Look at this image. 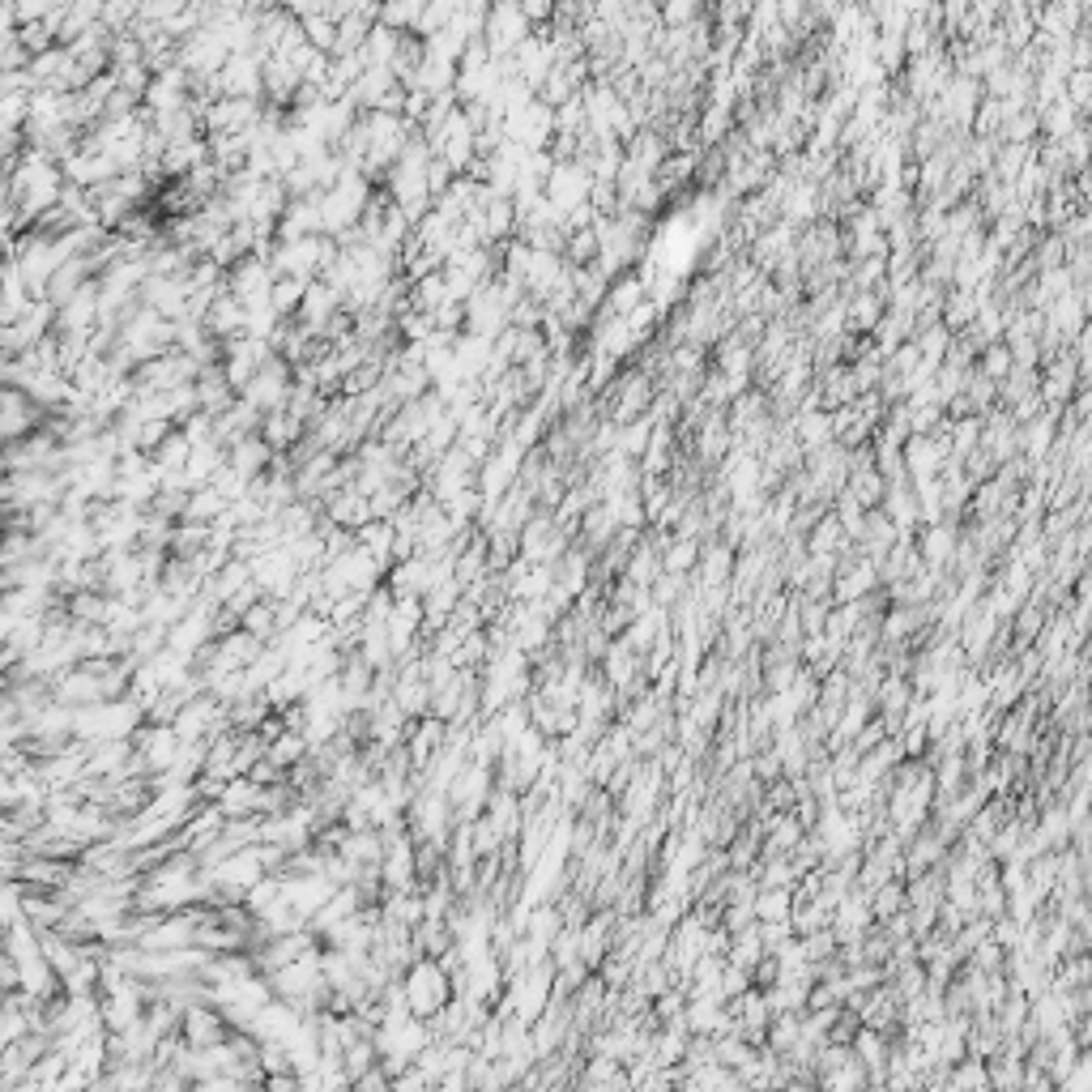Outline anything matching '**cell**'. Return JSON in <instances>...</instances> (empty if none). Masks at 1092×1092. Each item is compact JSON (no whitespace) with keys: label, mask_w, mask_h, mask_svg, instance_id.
<instances>
[{"label":"cell","mask_w":1092,"mask_h":1092,"mask_svg":"<svg viewBox=\"0 0 1092 1092\" xmlns=\"http://www.w3.org/2000/svg\"><path fill=\"white\" fill-rule=\"evenodd\" d=\"M355 538H359V547H364L375 564L393 568V547H397V525H393V521H371Z\"/></svg>","instance_id":"22"},{"label":"cell","mask_w":1092,"mask_h":1092,"mask_svg":"<svg viewBox=\"0 0 1092 1092\" xmlns=\"http://www.w3.org/2000/svg\"><path fill=\"white\" fill-rule=\"evenodd\" d=\"M308 287H312V282H304V278H274V291H270L274 312H278L282 321H295L299 308H304V299H308Z\"/></svg>","instance_id":"23"},{"label":"cell","mask_w":1092,"mask_h":1092,"mask_svg":"<svg viewBox=\"0 0 1092 1092\" xmlns=\"http://www.w3.org/2000/svg\"><path fill=\"white\" fill-rule=\"evenodd\" d=\"M371 193H375L371 180H364V175H342V184L329 188V193L321 197V214H325V235H329V240H338V235H347V231H355V227L364 222V210H367V201H371Z\"/></svg>","instance_id":"2"},{"label":"cell","mask_w":1092,"mask_h":1092,"mask_svg":"<svg viewBox=\"0 0 1092 1092\" xmlns=\"http://www.w3.org/2000/svg\"><path fill=\"white\" fill-rule=\"evenodd\" d=\"M56 321H60V308H51L47 299H39L17 325H4V359H17L26 351H34L39 342H47L56 334Z\"/></svg>","instance_id":"6"},{"label":"cell","mask_w":1092,"mask_h":1092,"mask_svg":"<svg viewBox=\"0 0 1092 1092\" xmlns=\"http://www.w3.org/2000/svg\"><path fill=\"white\" fill-rule=\"evenodd\" d=\"M240 628L244 632H252L257 641H265V645H274L278 636H282V628H278V602L274 598H265V602H257L244 619H240Z\"/></svg>","instance_id":"26"},{"label":"cell","mask_w":1092,"mask_h":1092,"mask_svg":"<svg viewBox=\"0 0 1092 1092\" xmlns=\"http://www.w3.org/2000/svg\"><path fill=\"white\" fill-rule=\"evenodd\" d=\"M325 517H329L338 529H351V534H359L364 525H371V521H375V512H371V499H367L364 491H355V487L338 491V495L325 504Z\"/></svg>","instance_id":"14"},{"label":"cell","mask_w":1092,"mask_h":1092,"mask_svg":"<svg viewBox=\"0 0 1092 1092\" xmlns=\"http://www.w3.org/2000/svg\"><path fill=\"white\" fill-rule=\"evenodd\" d=\"M312 755V742H308V734H299V729H282L274 742H270V759L278 764V768H299L304 759Z\"/></svg>","instance_id":"24"},{"label":"cell","mask_w":1092,"mask_h":1092,"mask_svg":"<svg viewBox=\"0 0 1092 1092\" xmlns=\"http://www.w3.org/2000/svg\"><path fill=\"white\" fill-rule=\"evenodd\" d=\"M197 401H201V414H210V418H222V414L240 401V393L231 388V380H227L222 364L205 367V371L197 375Z\"/></svg>","instance_id":"13"},{"label":"cell","mask_w":1092,"mask_h":1092,"mask_svg":"<svg viewBox=\"0 0 1092 1092\" xmlns=\"http://www.w3.org/2000/svg\"><path fill=\"white\" fill-rule=\"evenodd\" d=\"M86 1092H120V1085H116L111 1076H98V1080H94V1085H90Z\"/></svg>","instance_id":"33"},{"label":"cell","mask_w":1092,"mask_h":1092,"mask_svg":"<svg viewBox=\"0 0 1092 1092\" xmlns=\"http://www.w3.org/2000/svg\"><path fill=\"white\" fill-rule=\"evenodd\" d=\"M227 508H231V499L222 495V491H214V487H205V491H193V499H188V512H184V521H201V525H218L222 517H227Z\"/></svg>","instance_id":"25"},{"label":"cell","mask_w":1092,"mask_h":1092,"mask_svg":"<svg viewBox=\"0 0 1092 1092\" xmlns=\"http://www.w3.org/2000/svg\"><path fill=\"white\" fill-rule=\"evenodd\" d=\"M692 559H696V547H692V542H679V547L666 555L671 568H683V564H692Z\"/></svg>","instance_id":"32"},{"label":"cell","mask_w":1092,"mask_h":1092,"mask_svg":"<svg viewBox=\"0 0 1092 1092\" xmlns=\"http://www.w3.org/2000/svg\"><path fill=\"white\" fill-rule=\"evenodd\" d=\"M94 282V270H90V261L86 257H73V261H64L60 270H56V278L47 282V304L51 308H64L77 291H86Z\"/></svg>","instance_id":"15"},{"label":"cell","mask_w":1092,"mask_h":1092,"mask_svg":"<svg viewBox=\"0 0 1092 1092\" xmlns=\"http://www.w3.org/2000/svg\"><path fill=\"white\" fill-rule=\"evenodd\" d=\"M261 802H265V785H257V781H248V776H235V781L222 789V798H218V806H222L227 819H252V815H261Z\"/></svg>","instance_id":"18"},{"label":"cell","mask_w":1092,"mask_h":1092,"mask_svg":"<svg viewBox=\"0 0 1092 1092\" xmlns=\"http://www.w3.org/2000/svg\"><path fill=\"white\" fill-rule=\"evenodd\" d=\"M188 457H193V440L175 427V431L167 435V444L154 452V465H158L163 474H184V470H188Z\"/></svg>","instance_id":"28"},{"label":"cell","mask_w":1092,"mask_h":1092,"mask_svg":"<svg viewBox=\"0 0 1092 1092\" xmlns=\"http://www.w3.org/2000/svg\"><path fill=\"white\" fill-rule=\"evenodd\" d=\"M218 77H222V98L265 103V60L261 56H231Z\"/></svg>","instance_id":"10"},{"label":"cell","mask_w":1092,"mask_h":1092,"mask_svg":"<svg viewBox=\"0 0 1092 1092\" xmlns=\"http://www.w3.org/2000/svg\"><path fill=\"white\" fill-rule=\"evenodd\" d=\"M291 393H295V367L287 364L278 351L261 364L257 371V380L240 393L248 405H257L261 414H274V410H287V401H291Z\"/></svg>","instance_id":"3"},{"label":"cell","mask_w":1092,"mask_h":1092,"mask_svg":"<svg viewBox=\"0 0 1092 1092\" xmlns=\"http://www.w3.org/2000/svg\"><path fill=\"white\" fill-rule=\"evenodd\" d=\"M180 1037L193 1046V1050H218L235 1037L231 1020L222 1016V1008L214 1003H201V1008H188L184 1012V1025H180Z\"/></svg>","instance_id":"7"},{"label":"cell","mask_w":1092,"mask_h":1092,"mask_svg":"<svg viewBox=\"0 0 1092 1092\" xmlns=\"http://www.w3.org/2000/svg\"><path fill=\"white\" fill-rule=\"evenodd\" d=\"M274 448L261 440V435H248V440H240L235 448H227V461L248 478V482H257V478H265L270 474V465H274Z\"/></svg>","instance_id":"17"},{"label":"cell","mask_w":1092,"mask_h":1092,"mask_svg":"<svg viewBox=\"0 0 1092 1092\" xmlns=\"http://www.w3.org/2000/svg\"><path fill=\"white\" fill-rule=\"evenodd\" d=\"M265 1092H304V1076L291 1072V1076H265Z\"/></svg>","instance_id":"31"},{"label":"cell","mask_w":1092,"mask_h":1092,"mask_svg":"<svg viewBox=\"0 0 1092 1092\" xmlns=\"http://www.w3.org/2000/svg\"><path fill=\"white\" fill-rule=\"evenodd\" d=\"M422 0H393V4H380V26L397 30V34H414L418 21H422Z\"/></svg>","instance_id":"27"},{"label":"cell","mask_w":1092,"mask_h":1092,"mask_svg":"<svg viewBox=\"0 0 1092 1092\" xmlns=\"http://www.w3.org/2000/svg\"><path fill=\"white\" fill-rule=\"evenodd\" d=\"M193 103V94H188V73L175 64V68H167V73H158L154 81H150V90H145V107L154 111V116H167V111H180V107H188Z\"/></svg>","instance_id":"12"},{"label":"cell","mask_w":1092,"mask_h":1092,"mask_svg":"<svg viewBox=\"0 0 1092 1092\" xmlns=\"http://www.w3.org/2000/svg\"><path fill=\"white\" fill-rule=\"evenodd\" d=\"M534 34V26H529V17H525V9L521 4H491V17H487V30H482V43L491 47V56L495 60H504V56H517V47L525 43Z\"/></svg>","instance_id":"4"},{"label":"cell","mask_w":1092,"mask_h":1092,"mask_svg":"<svg viewBox=\"0 0 1092 1092\" xmlns=\"http://www.w3.org/2000/svg\"><path fill=\"white\" fill-rule=\"evenodd\" d=\"M393 90H397L393 68H367L364 77L351 86V103L367 116V111H380V103H384Z\"/></svg>","instance_id":"19"},{"label":"cell","mask_w":1092,"mask_h":1092,"mask_svg":"<svg viewBox=\"0 0 1092 1092\" xmlns=\"http://www.w3.org/2000/svg\"><path fill=\"white\" fill-rule=\"evenodd\" d=\"M43 422H47V414H43L21 388L4 384V410H0V435H4V444H17V440L43 431Z\"/></svg>","instance_id":"8"},{"label":"cell","mask_w":1092,"mask_h":1092,"mask_svg":"<svg viewBox=\"0 0 1092 1092\" xmlns=\"http://www.w3.org/2000/svg\"><path fill=\"white\" fill-rule=\"evenodd\" d=\"M491 359H495V342H491V338L461 334V338L452 342V364L461 371V380H482Z\"/></svg>","instance_id":"16"},{"label":"cell","mask_w":1092,"mask_h":1092,"mask_svg":"<svg viewBox=\"0 0 1092 1092\" xmlns=\"http://www.w3.org/2000/svg\"><path fill=\"white\" fill-rule=\"evenodd\" d=\"M261 440H265L274 452H291L295 444L308 440V427H304L299 418H291L287 410H274V414H265V422H261Z\"/></svg>","instance_id":"20"},{"label":"cell","mask_w":1092,"mask_h":1092,"mask_svg":"<svg viewBox=\"0 0 1092 1092\" xmlns=\"http://www.w3.org/2000/svg\"><path fill=\"white\" fill-rule=\"evenodd\" d=\"M210 547H214V525H201V521H180L175 525V538H171L175 559H197Z\"/></svg>","instance_id":"21"},{"label":"cell","mask_w":1092,"mask_h":1092,"mask_svg":"<svg viewBox=\"0 0 1092 1092\" xmlns=\"http://www.w3.org/2000/svg\"><path fill=\"white\" fill-rule=\"evenodd\" d=\"M51 692H56V705H68V709H94V705H107V692H103V679L90 675L81 662L68 666L64 675L51 679Z\"/></svg>","instance_id":"9"},{"label":"cell","mask_w":1092,"mask_h":1092,"mask_svg":"<svg viewBox=\"0 0 1092 1092\" xmlns=\"http://www.w3.org/2000/svg\"><path fill=\"white\" fill-rule=\"evenodd\" d=\"M666 17H671V21H683V17H692V4H671V9H666Z\"/></svg>","instance_id":"34"},{"label":"cell","mask_w":1092,"mask_h":1092,"mask_svg":"<svg viewBox=\"0 0 1092 1092\" xmlns=\"http://www.w3.org/2000/svg\"><path fill=\"white\" fill-rule=\"evenodd\" d=\"M751 905H755V922H789V888H764Z\"/></svg>","instance_id":"29"},{"label":"cell","mask_w":1092,"mask_h":1092,"mask_svg":"<svg viewBox=\"0 0 1092 1092\" xmlns=\"http://www.w3.org/2000/svg\"><path fill=\"white\" fill-rule=\"evenodd\" d=\"M304 34H308V43H312V47H321V51H329V56L338 51V26H334L325 13L308 17V21H304Z\"/></svg>","instance_id":"30"},{"label":"cell","mask_w":1092,"mask_h":1092,"mask_svg":"<svg viewBox=\"0 0 1092 1092\" xmlns=\"http://www.w3.org/2000/svg\"><path fill=\"white\" fill-rule=\"evenodd\" d=\"M384 585L393 589V598H427L431 585H435V559L414 555V559H405V564H393L388 576H384Z\"/></svg>","instance_id":"11"},{"label":"cell","mask_w":1092,"mask_h":1092,"mask_svg":"<svg viewBox=\"0 0 1092 1092\" xmlns=\"http://www.w3.org/2000/svg\"><path fill=\"white\" fill-rule=\"evenodd\" d=\"M133 747H137V759L145 764V776H163V772H171L175 768V759H180V751L188 747L175 726H145L133 734Z\"/></svg>","instance_id":"5"},{"label":"cell","mask_w":1092,"mask_h":1092,"mask_svg":"<svg viewBox=\"0 0 1092 1092\" xmlns=\"http://www.w3.org/2000/svg\"><path fill=\"white\" fill-rule=\"evenodd\" d=\"M401 995H405L410 1016H414V1020H427V1025L457 999L452 973H448L444 960H435V956H422V960H414V965L401 973Z\"/></svg>","instance_id":"1"}]
</instances>
